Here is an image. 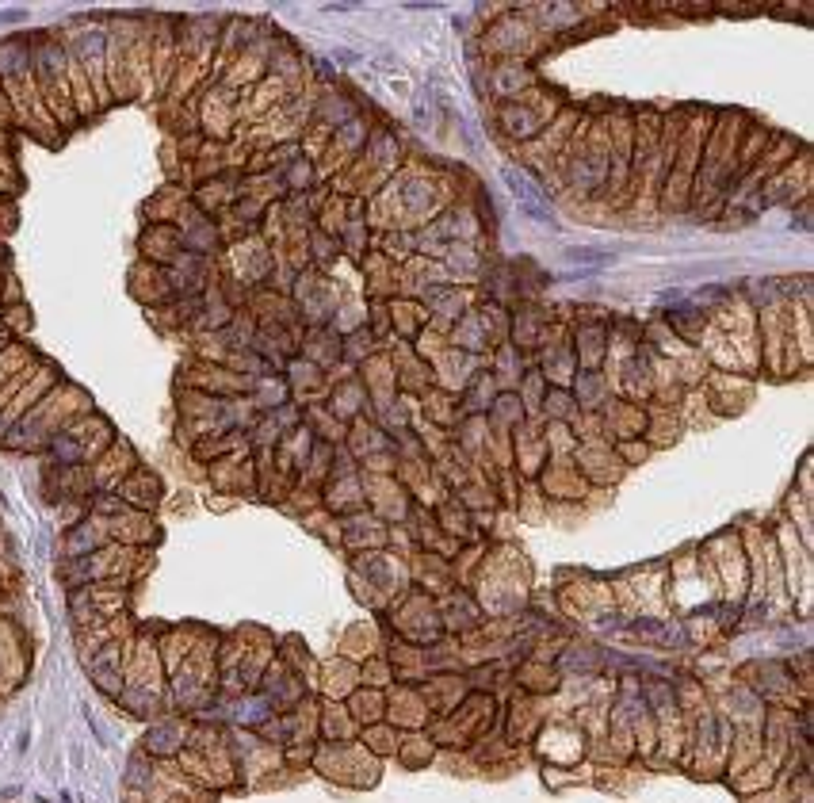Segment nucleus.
<instances>
[{"label": "nucleus", "instance_id": "1", "mask_svg": "<svg viewBox=\"0 0 814 803\" xmlns=\"http://www.w3.org/2000/svg\"><path fill=\"white\" fill-rule=\"evenodd\" d=\"M501 176H505V184L513 188V196H516V203H520V211H524V215L539 218V222H555L551 207H547V192L539 188L532 176L520 173V169H513V165H505V169H501Z\"/></svg>", "mask_w": 814, "mask_h": 803}]
</instances>
